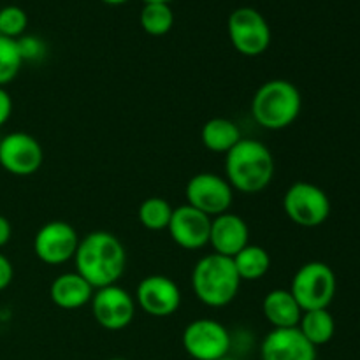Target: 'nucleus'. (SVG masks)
<instances>
[{
	"instance_id": "obj_22",
	"label": "nucleus",
	"mask_w": 360,
	"mask_h": 360,
	"mask_svg": "<svg viewBox=\"0 0 360 360\" xmlns=\"http://www.w3.org/2000/svg\"><path fill=\"white\" fill-rule=\"evenodd\" d=\"M172 211H174V207L171 206V202H169L167 199L158 195H151L139 204L137 218H139V224L143 225L146 231L162 232L167 231L169 224H171Z\"/></svg>"
},
{
	"instance_id": "obj_31",
	"label": "nucleus",
	"mask_w": 360,
	"mask_h": 360,
	"mask_svg": "<svg viewBox=\"0 0 360 360\" xmlns=\"http://www.w3.org/2000/svg\"><path fill=\"white\" fill-rule=\"evenodd\" d=\"M172 0H144V4H171Z\"/></svg>"
},
{
	"instance_id": "obj_28",
	"label": "nucleus",
	"mask_w": 360,
	"mask_h": 360,
	"mask_svg": "<svg viewBox=\"0 0 360 360\" xmlns=\"http://www.w3.org/2000/svg\"><path fill=\"white\" fill-rule=\"evenodd\" d=\"M13 116V97L7 88L0 86V129L6 125Z\"/></svg>"
},
{
	"instance_id": "obj_33",
	"label": "nucleus",
	"mask_w": 360,
	"mask_h": 360,
	"mask_svg": "<svg viewBox=\"0 0 360 360\" xmlns=\"http://www.w3.org/2000/svg\"><path fill=\"white\" fill-rule=\"evenodd\" d=\"M108 360H129V359H123V357H111V359H108Z\"/></svg>"
},
{
	"instance_id": "obj_3",
	"label": "nucleus",
	"mask_w": 360,
	"mask_h": 360,
	"mask_svg": "<svg viewBox=\"0 0 360 360\" xmlns=\"http://www.w3.org/2000/svg\"><path fill=\"white\" fill-rule=\"evenodd\" d=\"M190 283L195 297L204 306L220 309L238 297L243 281L232 259L211 252L197 260Z\"/></svg>"
},
{
	"instance_id": "obj_21",
	"label": "nucleus",
	"mask_w": 360,
	"mask_h": 360,
	"mask_svg": "<svg viewBox=\"0 0 360 360\" xmlns=\"http://www.w3.org/2000/svg\"><path fill=\"white\" fill-rule=\"evenodd\" d=\"M236 271H238L241 281H259L269 273L271 255L264 246L246 245L238 255L232 257Z\"/></svg>"
},
{
	"instance_id": "obj_20",
	"label": "nucleus",
	"mask_w": 360,
	"mask_h": 360,
	"mask_svg": "<svg viewBox=\"0 0 360 360\" xmlns=\"http://www.w3.org/2000/svg\"><path fill=\"white\" fill-rule=\"evenodd\" d=\"M297 329L315 348L330 343L336 334V320L329 308L302 311Z\"/></svg>"
},
{
	"instance_id": "obj_25",
	"label": "nucleus",
	"mask_w": 360,
	"mask_h": 360,
	"mask_svg": "<svg viewBox=\"0 0 360 360\" xmlns=\"http://www.w3.org/2000/svg\"><path fill=\"white\" fill-rule=\"evenodd\" d=\"M28 27V16L20 6H6L0 9V35L20 39Z\"/></svg>"
},
{
	"instance_id": "obj_16",
	"label": "nucleus",
	"mask_w": 360,
	"mask_h": 360,
	"mask_svg": "<svg viewBox=\"0 0 360 360\" xmlns=\"http://www.w3.org/2000/svg\"><path fill=\"white\" fill-rule=\"evenodd\" d=\"M246 245H250V227L245 218L232 211L211 218L210 246L213 253L232 259Z\"/></svg>"
},
{
	"instance_id": "obj_26",
	"label": "nucleus",
	"mask_w": 360,
	"mask_h": 360,
	"mask_svg": "<svg viewBox=\"0 0 360 360\" xmlns=\"http://www.w3.org/2000/svg\"><path fill=\"white\" fill-rule=\"evenodd\" d=\"M18 41V48H20L21 58L25 62H41L46 56V42L37 35H21Z\"/></svg>"
},
{
	"instance_id": "obj_19",
	"label": "nucleus",
	"mask_w": 360,
	"mask_h": 360,
	"mask_svg": "<svg viewBox=\"0 0 360 360\" xmlns=\"http://www.w3.org/2000/svg\"><path fill=\"white\" fill-rule=\"evenodd\" d=\"M241 139L243 134L238 123L224 116L207 120L200 129V143L211 153H229Z\"/></svg>"
},
{
	"instance_id": "obj_13",
	"label": "nucleus",
	"mask_w": 360,
	"mask_h": 360,
	"mask_svg": "<svg viewBox=\"0 0 360 360\" xmlns=\"http://www.w3.org/2000/svg\"><path fill=\"white\" fill-rule=\"evenodd\" d=\"M136 304L146 315L167 319L181 308L183 295L178 283L165 274H148L136 287Z\"/></svg>"
},
{
	"instance_id": "obj_9",
	"label": "nucleus",
	"mask_w": 360,
	"mask_h": 360,
	"mask_svg": "<svg viewBox=\"0 0 360 360\" xmlns=\"http://www.w3.org/2000/svg\"><path fill=\"white\" fill-rule=\"evenodd\" d=\"M186 204L210 218L231 211L234 202V188L229 185L225 176L214 172H197L186 181Z\"/></svg>"
},
{
	"instance_id": "obj_4",
	"label": "nucleus",
	"mask_w": 360,
	"mask_h": 360,
	"mask_svg": "<svg viewBox=\"0 0 360 360\" xmlns=\"http://www.w3.org/2000/svg\"><path fill=\"white\" fill-rule=\"evenodd\" d=\"M302 109V97L292 81L269 79L252 97V116L266 130H283L294 125Z\"/></svg>"
},
{
	"instance_id": "obj_27",
	"label": "nucleus",
	"mask_w": 360,
	"mask_h": 360,
	"mask_svg": "<svg viewBox=\"0 0 360 360\" xmlns=\"http://www.w3.org/2000/svg\"><path fill=\"white\" fill-rule=\"evenodd\" d=\"M14 280V266L2 252H0V292L6 290Z\"/></svg>"
},
{
	"instance_id": "obj_12",
	"label": "nucleus",
	"mask_w": 360,
	"mask_h": 360,
	"mask_svg": "<svg viewBox=\"0 0 360 360\" xmlns=\"http://www.w3.org/2000/svg\"><path fill=\"white\" fill-rule=\"evenodd\" d=\"M44 164V150L32 134L9 132L0 136V167L18 178L35 174Z\"/></svg>"
},
{
	"instance_id": "obj_7",
	"label": "nucleus",
	"mask_w": 360,
	"mask_h": 360,
	"mask_svg": "<svg viewBox=\"0 0 360 360\" xmlns=\"http://www.w3.org/2000/svg\"><path fill=\"white\" fill-rule=\"evenodd\" d=\"M227 34L232 48L248 58L264 55L273 41V32L266 16L248 6L232 11L227 20Z\"/></svg>"
},
{
	"instance_id": "obj_1",
	"label": "nucleus",
	"mask_w": 360,
	"mask_h": 360,
	"mask_svg": "<svg viewBox=\"0 0 360 360\" xmlns=\"http://www.w3.org/2000/svg\"><path fill=\"white\" fill-rule=\"evenodd\" d=\"M72 262L74 271L97 290L122 280L127 269V250L112 232L94 231L79 239Z\"/></svg>"
},
{
	"instance_id": "obj_6",
	"label": "nucleus",
	"mask_w": 360,
	"mask_h": 360,
	"mask_svg": "<svg viewBox=\"0 0 360 360\" xmlns=\"http://www.w3.org/2000/svg\"><path fill=\"white\" fill-rule=\"evenodd\" d=\"M330 199L311 181L292 183L283 193V211L288 220L302 229H316L330 217Z\"/></svg>"
},
{
	"instance_id": "obj_17",
	"label": "nucleus",
	"mask_w": 360,
	"mask_h": 360,
	"mask_svg": "<svg viewBox=\"0 0 360 360\" xmlns=\"http://www.w3.org/2000/svg\"><path fill=\"white\" fill-rule=\"evenodd\" d=\"M95 288L76 271L62 273L49 285V299L53 304L65 311H76V309L90 306Z\"/></svg>"
},
{
	"instance_id": "obj_18",
	"label": "nucleus",
	"mask_w": 360,
	"mask_h": 360,
	"mask_svg": "<svg viewBox=\"0 0 360 360\" xmlns=\"http://www.w3.org/2000/svg\"><path fill=\"white\" fill-rule=\"evenodd\" d=\"M262 315L273 329L297 327L302 309L288 288H273L262 299Z\"/></svg>"
},
{
	"instance_id": "obj_10",
	"label": "nucleus",
	"mask_w": 360,
	"mask_h": 360,
	"mask_svg": "<svg viewBox=\"0 0 360 360\" xmlns=\"http://www.w3.org/2000/svg\"><path fill=\"white\" fill-rule=\"evenodd\" d=\"M91 315L95 322L105 330L118 333L127 329L136 319L137 304L134 295L127 288L116 285L97 288L90 301Z\"/></svg>"
},
{
	"instance_id": "obj_30",
	"label": "nucleus",
	"mask_w": 360,
	"mask_h": 360,
	"mask_svg": "<svg viewBox=\"0 0 360 360\" xmlns=\"http://www.w3.org/2000/svg\"><path fill=\"white\" fill-rule=\"evenodd\" d=\"M101 2L108 4V6H123V4H127L129 0H101Z\"/></svg>"
},
{
	"instance_id": "obj_5",
	"label": "nucleus",
	"mask_w": 360,
	"mask_h": 360,
	"mask_svg": "<svg viewBox=\"0 0 360 360\" xmlns=\"http://www.w3.org/2000/svg\"><path fill=\"white\" fill-rule=\"evenodd\" d=\"M288 290L292 292L302 311L326 309L336 297V273L329 264L311 260L295 271Z\"/></svg>"
},
{
	"instance_id": "obj_8",
	"label": "nucleus",
	"mask_w": 360,
	"mask_h": 360,
	"mask_svg": "<svg viewBox=\"0 0 360 360\" xmlns=\"http://www.w3.org/2000/svg\"><path fill=\"white\" fill-rule=\"evenodd\" d=\"M181 343L193 360H218L231 355L232 334L218 320L197 319L185 327Z\"/></svg>"
},
{
	"instance_id": "obj_29",
	"label": "nucleus",
	"mask_w": 360,
	"mask_h": 360,
	"mask_svg": "<svg viewBox=\"0 0 360 360\" xmlns=\"http://www.w3.org/2000/svg\"><path fill=\"white\" fill-rule=\"evenodd\" d=\"M11 238H13V225H11L9 218L0 214V250L9 245Z\"/></svg>"
},
{
	"instance_id": "obj_2",
	"label": "nucleus",
	"mask_w": 360,
	"mask_h": 360,
	"mask_svg": "<svg viewBox=\"0 0 360 360\" xmlns=\"http://www.w3.org/2000/svg\"><path fill=\"white\" fill-rule=\"evenodd\" d=\"M276 164L269 148L259 139L243 137L225 153V179L241 193H259L273 183Z\"/></svg>"
},
{
	"instance_id": "obj_11",
	"label": "nucleus",
	"mask_w": 360,
	"mask_h": 360,
	"mask_svg": "<svg viewBox=\"0 0 360 360\" xmlns=\"http://www.w3.org/2000/svg\"><path fill=\"white\" fill-rule=\"evenodd\" d=\"M79 239L72 224L65 220H51L35 232L32 248L35 257L46 266H62L74 259Z\"/></svg>"
},
{
	"instance_id": "obj_14",
	"label": "nucleus",
	"mask_w": 360,
	"mask_h": 360,
	"mask_svg": "<svg viewBox=\"0 0 360 360\" xmlns=\"http://www.w3.org/2000/svg\"><path fill=\"white\" fill-rule=\"evenodd\" d=\"M210 231L211 218L188 204L174 207L171 224L167 227L174 245L186 252L202 250L204 246L210 245Z\"/></svg>"
},
{
	"instance_id": "obj_32",
	"label": "nucleus",
	"mask_w": 360,
	"mask_h": 360,
	"mask_svg": "<svg viewBox=\"0 0 360 360\" xmlns=\"http://www.w3.org/2000/svg\"><path fill=\"white\" fill-rule=\"evenodd\" d=\"M218 360H239L238 357H232V355H227V357H224V359H218Z\"/></svg>"
},
{
	"instance_id": "obj_23",
	"label": "nucleus",
	"mask_w": 360,
	"mask_h": 360,
	"mask_svg": "<svg viewBox=\"0 0 360 360\" xmlns=\"http://www.w3.org/2000/svg\"><path fill=\"white\" fill-rule=\"evenodd\" d=\"M139 21L148 35L162 37V35H167L174 27V13L169 4H144Z\"/></svg>"
},
{
	"instance_id": "obj_24",
	"label": "nucleus",
	"mask_w": 360,
	"mask_h": 360,
	"mask_svg": "<svg viewBox=\"0 0 360 360\" xmlns=\"http://www.w3.org/2000/svg\"><path fill=\"white\" fill-rule=\"evenodd\" d=\"M23 67L20 48L16 39H9L0 35V86L7 88L13 83Z\"/></svg>"
},
{
	"instance_id": "obj_15",
	"label": "nucleus",
	"mask_w": 360,
	"mask_h": 360,
	"mask_svg": "<svg viewBox=\"0 0 360 360\" xmlns=\"http://www.w3.org/2000/svg\"><path fill=\"white\" fill-rule=\"evenodd\" d=\"M260 360H316V348L297 327L271 329L260 343Z\"/></svg>"
}]
</instances>
